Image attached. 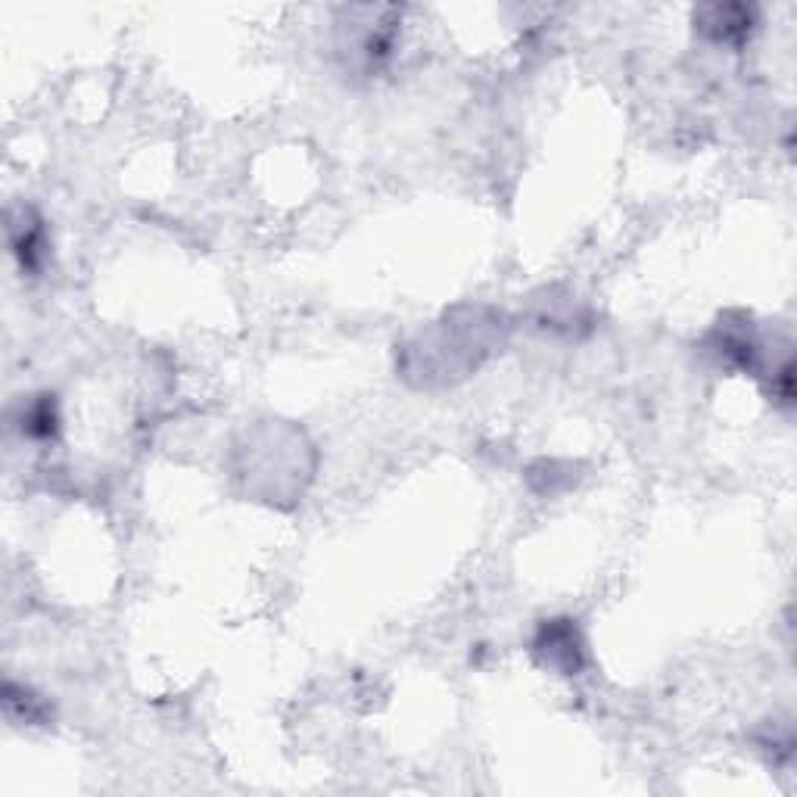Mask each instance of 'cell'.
I'll list each match as a JSON object with an SVG mask.
<instances>
[{
    "mask_svg": "<svg viewBox=\"0 0 797 797\" xmlns=\"http://www.w3.org/2000/svg\"><path fill=\"white\" fill-rule=\"evenodd\" d=\"M10 234H13V253L22 259V265H29V268H35L38 265V256L44 253L41 246H44V240H41V228L38 225H19V222H13V228H10Z\"/></svg>",
    "mask_w": 797,
    "mask_h": 797,
    "instance_id": "7a4b0ae2",
    "label": "cell"
},
{
    "mask_svg": "<svg viewBox=\"0 0 797 797\" xmlns=\"http://www.w3.org/2000/svg\"><path fill=\"white\" fill-rule=\"evenodd\" d=\"M701 25L717 41H738L751 32V10L745 7H710L701 13Z\"/></svg>",
    "mask_w": 797,
    "mask_h": 797,
    "instance_id": "6da1fadb",
    "label": "cell"
}]
</instances>
